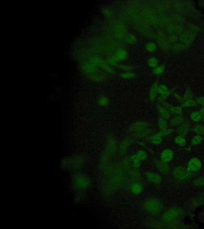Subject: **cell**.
Here are the masks:
<instances>
[{
	"label": "cell",
	"instance_id": "1",
	"mask_svg": "<svg viewBox=\"0 0 204 229\" xmlns=\"http://www.w3.org/2000/svg\"><path fill=\"white\" fill-rule=\"evenodd\" d=\"M141 206L143 210L147 214L150 216H156L163 211L164 204L158 198L149 197L142 202Z\"/></svg>",
	"mask_w": 204,
	"mask_h": 229
},
{
	"label": "cell",
	"instance_id": "2",
	"mask_svg": "<svg viewBox=\"0 0 204 229\" xmlns=\"http://www.w3.org/2000/svg\"><path fill=\"white\" fill-rule=\"evenodd\" d=\"M183 214V211L180 208L172 207L165 212L162 218L165 222H171L180 218Z\"/></svg>",
	"mask_w": 204,
	"mask_h": 229
},
{
	"label": "cell",
	"instance_id": "3",
	"mask_svg": "<svg viewBox=\"0 0 204 229\" xmlns=\"http://www.w3.org/2000/svg\"><path fill=\"white\" fill-rule=\"evenodd\" d=\"M149 123L145 121H137L132 123L129 128V132L135 135L146 129L151 128Z\"/></svg>",
	"mask_w": 204,
	"mask_h": 229
},
{
	"label": "cell",
	"instance_id": "4",
	"mask_svg": "<svg viewBox=\"0 0 204 229\" xmlns=\"http://www.w3.org/2000/svg\"><path fill=\"white\" fill-rule=\"evenodd\" d=\"M173 174L176 179L179 180H186L191 175V172L183 166L177 167L174 169Z\"/></svg>",
	"mask_w": 204,
	"mask_h": 229
},
{
	"label": "cell",
	"instance_id": "5",
	"mask_svg": "<svg viewBox=\"0 0 204 229\" xmlns=\"http://www.w3.org/2000/svg\"><path fill=\"white\" fill-rule=\"evenodd\" d=\"M145 176L148 182L154 184H159L162 181V177L160 175L155 172H145Z\"/></svg>",
	"mask_w": 204,
	"mask_h": 229
},
{
	"label": "cell",
	"instance_id": "6",
	"mask_svg": "<svg viewBox=\"0 0 204 229\" xmlns=\"http://www.w3.org/2000/svg\"><path fill=\"white\" fill-rule=\"evenodd\" d=\"M155 166L159 172L163 174H167L170 171V167L167 163L161 160H155L153 161Z\"/></svg>",
	"mask_w": 204,
	"mask_h": 229
},
{
	"label": "cell",
	"instance_id": "7",
	"mask_svg": "<svg viewBox=\"0 0 204 229\" xmlns=\"http://www.w3.org/2000/svg\"><path fill=\"white\" fill-rule=\"evenodd\" d=\"M202 163L199 159L193 158L188 163V169L190 172H197L201 169Z\"/></svg>",
	"mask_w": 204,
	"mask_h": 229
},
{
	"label": "cell",
	"instance_id": "8",
	"mask_svg": "<svg viewBox=\"0 0 204 229\" xmlns=\"http://www.w3.org/2000/svg\"><path fill=\"white\" fill-rule=\"evenodd\" d=\"M174 156L173 151L170 149H166L161 153L160 160L165 162H169L173 159Z\"/></svg>",
	"mask_w": 204,
	"mask_h": 229
},
{
	"label": "cell",
	"instance_id": "9",
	"mask_svg": "<svg viewBox=\"0 0 204 229\" xmlns=\"http://www.w3.org/2000/svg\"><path fill=\"white\" fill-rule=\"evenodd\" d=\"M191 128V124L189 122L185 121L184 123L178 127L177 131L179 135L183 137H185L187 133L189 131Z\"/></svg>",
	"mask_w": 204,
	"mask_h": 229
},
{
	"label": "cell",
	"instance_id": "10",
	"mask_svg": "<svg viewBox=\"0 0 204 229\" xmlns=\"http://www.w3.org/2000/svg\"><path fill=\"white\" fill-rule=\"evenodd\" d=\"M144 187L142 184L139 182H135L131 185V190L132 193L134 195H138L143 191Z\"/></svg>",
	"mask_w": 204,
	"mask_h": 229
},
{
	"label": "cell",
	"instance_id": "11",
	"mask_svg": "<svg viewBox=\"0 0 204 229\" xmlns=\"http://www.w3.org/2000/svg\"><path fill=\"white\" fill-rule=\"evenodd\" d=\"M157 109L161 117L166 120H168L171 117L170 113L168 110L165 108L162 105L157 106Z\"/></svg>",
	"mask_w": 204,
	"mask_h": 229
},
{
	"label": "cell",
	"instance_id": "12",
	"mask_svg": "<svg viewBox=\"0 0 204 229\" xmlns=\"http://www.w3.org/2000/svg\"><path fill=\"white\" fill-rule=\"evenodd\" d=\"M185 120L184 117L180 115L172 118L170 120V124L172 127L179 126L185 122Z\"/></svg>",
	"mask_w": 204,
	"mask_h": 229
},
{
	"label": "cell",
	"instance_id": "13",
	"mask_svg": "<svg viewBox=\"0 0 204 229\" xmlns=\"http://www.w3.org/2000/svg\"><path fill=\"white\" fill-rule=\"evenodd\" d=\"M149 141L154 145H158L162 143L163 137L161 136L159 133L151 134L149 136Z\"/></svg>",
	"mask_w": 204,
	"mask_h": 229
},
{
	"label": "cell",
	"instance_id": "14",
	"mask_svg": "<svg viewBox=\"0 0 204 229\" xmlns=\"http://www.w3.org/2000/svg\"><path fill=\"white\" fill-rule=\"evenodd\" d=\"M131 141L129 139H126L123 140L120 144V150L122 154H125L127 152L131 146Z\"/></svg>",
	"mask_w": 204,
	"mask_h": 229
},
{
	"label": "cell",
	"instance_id": "15",
	"mask_svg": "<svg viewBox=\"0 0 204 229\" xmlns=\"http://www.w3.org/2000/svg\"><path fill=\"white\" fill-rule=\"evenodd\" d=\"M158 85L155 84L151 89L149 94V99L151 102H154L156 99L158 93Z\"/></svg>",
	"mask_w": 204,
	"mask_h": 229
},
{
	"label": "cell",
	"instance_id": "16",
	"mask_svg": "<svg viewBox=\"0 0 204 229\" xmlns=\"http://www.w3.org/2000/svg\"><path fill=\"white\" fill-rule=\"evenodd\" d=\"M167 120L160 117L158 121V127L160 131H163L168 129V124Z\"/></svg>",
	"mask_w": 204,
	"mask_h": 229
},
{
	"label": "cell",
	"instance_id": "17",
	"mask_svg": "<svg viewBox=\"0 0 204 229\" xmlns=\"http://www.w3.org/2000/svg\"><path fill=\"white\" fill-rule=\"evenodd\" d=\"M132 166L136 169H138L141 166V161L137 157L136 154H133L130 158Z\"/></svg>",
	"mask_w": 204,
	"mask_h": 229
},
{
	"label": "cell",
	"instance_id": "18",
	"mask_svg": "<svg viewBox=\"0 0 204 229\" xmlns=\"http://www.w3.org/2000/svg\"><path fill=\"white\" fill-rule=\"evenodd\" d=\"M109 99L107 97L103 95L99 97L98 99V104L102 107L107 106L109 104Z\"/></svg>",
	"mask_w": 204,
	"mask_h": 229
},
{
	"label": "cell",
	"instance_id": "19",
	"mask_svg": "<svg viewBox=\"0 0 204 229\" xmlns=\"http://www.w3.org/2000/svg\"><path fill=\"white\" fill-rule=\"evenodd\" d=\"M190 118L191 120L193 122L197 123L201 121L202 117L199 112L195 111V112H192L191 114Z\"/></svg>",
	"mask_w": 204,
	"mask_h": 229
},
{
	"label": "cell",
	"instance_id": "20",
	"mask_svg": "<svg viewBox=\"0 0 204 229\" xmlns=\"http://www.w3.org/2000/svg\"><path fill=\"white\" fill-rule=\"evenodd\" d=\"M170 113L180 116L182 114V108L180 106H173L172 105L168 110Z\"/></svg>",
	"mask_w": 204,
	"mask_h": 229
},
{
	"label": "cell",
	"instance_id": "21",
	"mask_svg": "<svg viewBox=\"0 0 204 229\" xmlns=\"http://www.w3.org/2000/svg\"><path fill=\"white\" fill-rule=\"evenodd\" d=\"M136 155L141 161H145L148 157L147 152L144 150H139L136 153Z\"/></svg>",
	"mask_w": 204,
	"mask_h": 229
},
{
	"label": "cell",
	"instance_id": "22",
	"mask_svg": "<svg viewBox=\"0 0 204 229\" xmlns=\"http://www.w3.org/2000/svg\"><path fill=\"white\" fill-rule=\"evenodd\" d=\"M158 93L160 94V95H170L171 92L167 87L164 85H161L158 86Z\"/></svg>",
	"mask_w": 204,
	"mask_h": 229
},
{
	"label": "cell",
	"instance_id": "23",
	"mask_svg": "<svg viewBox=\"0 0 204 229\" xmlns=\"http://www.w3.org/2000/svg\"><path fill=\"white\" fill-rule=\"evenodd\" d=\"M174 141L175 143L181 147H184L186 144V140L184 137L181 136L179 135L175 137Z\"/></svg>",
	"mask_w": 204,
	"mask_h": 229
},
{
	"label": "cell",
	"instance_id": "24",
	"mask_svg": "<svg viewBox=\"0 0 204 229\" xmlns=\"http://www.w3.org/2000/svg\"><path fill=\"white\" fill-rule=\"evenodd\" d=\"M193 130L198 135H204V126L202 125H197L195 126Z\"/></svg>",
	"mask_w": 204,
	"mask_h": 229
},
{
	"label": "cell",
	"instance_id": "25",
	"mask_svg": "<svg viewBox=\"0 0 204 229\" xmlns=\"http://www.w3.org/2000/svg\"><path fill=\"white\" fill-rule=\"evenodd\" d=\"M202 137L201 135L197 134V135L195 136L192 138L191 143L193 145H197L200 144L202 142Z\"/></svg>",
	"mask_w": 204,
	"mask_h": 229
},
{
	"label": "cell",
	"instance_id": "26",
	"mask_svg": "<svg viewBox=\"0 0 204 229\" xmlns=\"http://www.w3.org/2000/svg\"><path fill=\"white\" fill-rule=\"evenodd\" d=\"M197 105V102L195 101L193 99H190V100L184 101L182 103L183 107H194Z\"/></svg>",
	"mask_w": 204,
	"mask_h": 229
},
{
	"label": "cell",
	"instance_id": "27",
	"mask_svg": "<svg viewBox=\"0 0 204 229\" xmlns=\"http://www.w3.org/2000/svg\"><path fill=\"white\" fill-rule=\"evenodd\" d=\"M193 184L197 187H202L204 186V176L197 178L194 181Z\"/></svg>",
	"mask_w": 204,
	"mask_h": 229
},
{
	"label": "cell",
	"instance_id": "28",
	"mask_svg": "<svg viewBox=\"0 0 204 229\" xmlns=\"http://www.w3.org/2000/svg\"><path fill=\"white\" fill-rule=\"evenodd\" d=\"M193 95H193V93L191 91L189 90H187L183 97L184 102L192 99L193 98Z\"/></svg>",
	"mask_w": 204,
	"mask_h": 229
},
{
	"label": "cell",
	"instance_id": "29",
	"mask_svg": "<svg viewBox=\"0 0 204 229\" xmlns=\"http://www.w3.org/2000/svg\"><path fill=\"white\" fill-rule=\"evenodd\" d=\"M174 131V130L173 129H172V128L168 129H168L163 130V131H160L159 133L161 136L163 137L170 135V134H172Z\"/></svg>",
	"mask_w": 204,
	"mask_h": 229
},
{
	"label": "cell",
	"instance_id": "30",
	"mask_svg": "<svg viewBox=\"0 0 204 229\" xmlns=\"http://www.w3.org/2000/svg\"><path fill=\"white\" fill-rule=\"evenodd\" d=\"M174 95L175 98H176V99H177L178 101L181 102V103H184V101L183 97H182L181 95H179V94H176V93H175V94H174Z\"/></svg>",
	"mask_w": 204,
	"mask_h": 229
},
{
	"label": "cell",
	"instance_id": "31",
	"mask_svg": "<svg viewBox=\"0 0 204 229\" xmlns=\"http://www.w3.org/2000/svg\"><path fill=\"white\" fill-rule=\"evenodd\" d=\"M197 102L198 104L204 106V97H200L197 98Z\"/></svg>",
	"mask_w": 204,
	"mask_h": 229
},
{
	"label": "cell",
	"instance_id": "32",
	"mask_svg": "<svg viewBox=\"0 0 204 229\" xmlns=\"http://www.w3.org/2000/svg\"><path fill=\"white\" fill-rule=\"evenodd\" d=\"M200 113L201 114V117L204 119V106L202 107L199 111Z\"/></svg>",
	"mask_w": 204,
	"mask_h": 229
},
{
	"label": "cell",
	"instance_id": "33",
	"mask_svg": "<svg viewBox=\"0 0 204 229\" xmlns=\"http://www.w3.org/2000/svg\"><path fill=\"white\" fill-rule=\"evenodd\" d=\"M123 76L124 77L126 78H129L132 77V76H133V75L131 74H127L123 75Z\"/></svg>",
	"mask_w": 204,
	"mask_h": 229
},
{
	"label": "cell",
	"instance_id": "34",
	"mask_svg": "<svg viewBox=\"0 0 204 229\" xmlns=\"http://www.w3.org/2000/svg\"></svg>",
	"mask_w": 204,
	"mask_h": 229
}]
</instances>
